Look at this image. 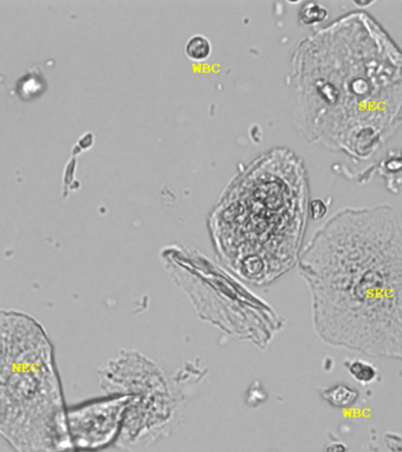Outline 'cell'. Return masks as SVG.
Returning <instances> with one entry per match:
<instances>
[{"instance_id":"277c9868","label":"cell","mask_w":402,"mask_h":452,"mask_svg":"<svg viewBox=\"0 0 402 452\" xmlns=\"http://www.w3.org/2000/svg\"><path fill=\"white\" fill-rule=\"evenodd\" d=\"M0 435L18 452L73 448L49 333L34 317L6 308H0Z\"/></svg>"},{"instance_id":"ba28073f","label":"cell","mask_w":402,"mask_h":452,"mask_svg":"<svg viewBox=\"0 0 402 452\" xmlns=\"http://www.w3.org/2000/svg\"><path fill=\"white\" fill-rule=\"evenodd\" d=\"M185 54L193 62H205L212 54V44L202 34H194L185 45Z\"/></svg>"},{"instance_id":"4fadbf2b","label":"cell","mask_w":402,"mask_h":452,"mask_svg":"<svg viewBox=\"0 0 402 452\" xmlns=\"http://www.w3.org/2000/svg\"><path fill=\"white\" fill-rule=\"evenodd\" d=\"M324 452H347V448L345 444H342L340 442H335V443H331L327 445V448Z\"/></svg>"},{"instance_id":"6da1fadb","label":"cell","mask_w":402,"mask_h":452,"mask_svg":"<svg viewBox=\"0 0 402 452\" xmlns=\"http://www.w3.org/2000/svg\"><path fill=\"white\" fill-rule=\"evenodd\" d=\"M289 78L307 143L362 161L402 128V49L368 13L345 14L300 41Z\"/></svg>"},{"instance_id":"9c48e42d","label":"cell","mask_w":402,"mask_h":452,"mask_svg":"<svg viewBox=\"0 0 402 452\" xmlns=\"http://www.w3.org/2000/svg\"><path fill=\"white\" fill-rule=\"evenodd\" d=\"M46 82L37 74H29L24 76L18 82L16 91L24 100H31L40 95L45 91Z\"/></svg>"},{"instance_id":"5b68a950","label":"cell","mask_w":402,"mask_h":452,"mask_svg":"<svg viewBox=\"0 0 402 452\" xmlns=\"http://www.w3.org/2000/svg\"><path fill=\"white\" fill-rule=\"evenodd\" d=\"M99 384L107 396L130 398L120 432L123 444L159 435L176 420L184 404V392L161 366L138 351H120L99 371Z\"/></svg>"},{"instance_id":"3957f363","label":"cell","mask_w":402,"mask_h":452,"mask_svg":"<svg viewBox=\"0 0 402 452\" xmlns=\"http://www.w3.org/2000/svg\"><path fill=\"white\" fill-rule=\"evenodd\" d=\"M309 191L304 161L272 148L247 164L209 214L217 258L247 283H272L299 262Z\"/></svg>"},{"instance_id":"8992f818","label":"cell","mask_w":402,"mask_h":452,"mask_svg":"<svg viewBox=\"0 0 402 452\" xmlns=\"http://www.w3.org/2000/svg\"><path fill=\"white\" fill-rule=\"evenodd\" d=\"M128 396H105L67 409L73 448L93 450L108 444L121 429Z\"/></svg>"},{"instance_id":"52a82bcc","label":"cell","mask_w":402,"mask_h":452,"mask_svg":"<svg viewBox=\"0 0 402 452\" xmlns=\"http://www.w3.org/2000/svg\"><path fill=\"white\" fill-rule=\"evenodd\" d=\"M321 398L331 404L332 407L345 409L352 407L357 398L359 392L353 387L346 384H337L331 387H326L320 391Z\"/></svg>"},{"instance_id":"7c38bea8","label":"cell","mask_w":402,"mask_h":452,"mask_svg":"<svg viewBox=\"0 0 402 452\" xmlns=\"http://www.w3.org/2000/svg\"><path fill=\"white\" fill-rule=\"evenodd\" d=\"M387 448L392 452H402V437L395 433H387L385 437Z\"/></svg>"},{"instance_id":"30bf717a","label":"cell","mask_w":402,"mask_h":452,"mask_svg":"<svg viewBox=\"0 0 402 452\" xmlns=\"http://www.w3.org/2000/svg\"><path fill=\"white\" fill-rule=\"evenodd\" d=\"M346 366H347L349 374L357 382L364 384V385L373 383L378 376V371L375 369V366L367 361L354 359V361L347 363Z\"/></svg>"},{"instance_id":"7a4b0ae2","label":"cell","mask_w":402,"mask_h":452,"mask_svg":"<svg viewBox=\"0 0 402 452\" xmlns=\"http://www.w3.org/2000/svg\"><path fill=\"white\" fill-rule=\"evenodd\" d=\"M298 267L321 341L402 361V229L390 206L334 214L308 242Z\"/></svg>"},{"instance_id":"8fae6325","label":"cell","mask_w":402,"mask_h":452,"mask_svg":"<svg viewBox=\"0 0 402 452\" xmlns=\"http://www.w3.org/2000/svg\"><path fill=\"white\" fill-rule=\"evenodd\" d=\"M326 14L327 12L324 11V8H321L320 6L316 4H308L307 6L303 8L300 21L306 25L316 24V23L324 21Z\"/></svg>"}]
</instances>
